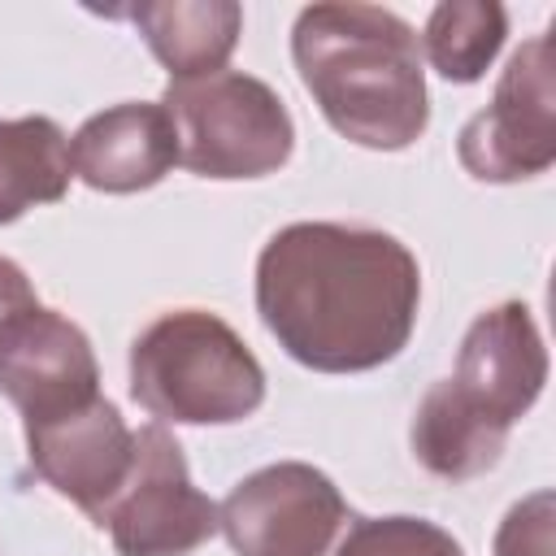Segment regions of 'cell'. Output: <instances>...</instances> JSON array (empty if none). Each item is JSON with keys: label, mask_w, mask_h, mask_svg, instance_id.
I'll return each mask as SVG.
<instances>
[{"label": "cell", "mask_w": 556, "mask_h": 556, "mask_svg": "<svg viewBox=\"0 0 556 556\" xmlns=\"http://www.w3.org/2000/svg\"><path fill=\"white\" fill-rule=\"evenodd\" d=\"M300 83L352 143L400 152L430 122L417 30L378 4H308L291 30Z\"/></svg>", "instance_id": "2"}, {"label": "cell", "mask_w": 556, "mask_h": 556, "mask_svg": "<svg viewBox=\"0 0 556 556\" xmlns=\"http://www.w3.org/2000/svg\"><path fill=\"white\" fill-rule=\"evenodd\" d=\"M421 269L387 230L291 222L256 256V313L278 348L317 374H365L417 326Z\"/></svg>", "instance_id": "1"}, {"label": "cell", "mask_w": 556, "mask_h": 556, "mask_svg": "<svg viewBox=\"0 0 556 556\" xmlns=\"http://www.w3.org/2000/svg\"><path fill=\"white\" fill-rule=\"evenodd\" d=\"M35 304H39V300H35V287H30L26 269H22L17 261L0 256V330H4L17 313H26V308H35Z\"/></svg>", "instance_id": "18"}, {"label": "cell", "mask_w": 556, "mask_h": 556, "mask_svg": "<svg viewBox=\"0 0 556 556\" xmlns=\"http://www.w3.org/2000/svg\"><path fill=\"white\" fill-rule=\"evenodd\" d=\"M26 452L35 473L78 504L91 521L109 508V500L122 491L130 460H135V430H126L122 413L96 395L83 408H70L52 421L26 426Z\"/></svg>", "instance_id": "9"}, {"label": "cell", "mask_w": 556, "mask_h": 556, "mask_svg": "<svg viewBox=\"0 0 556 556\" xmlns=\"http://www.w3.org/2000/svg\"><path fill=\"white\" fill-rule=\"evenodd\" d=\"M413 456L443 482H469L478 473H486L504 443H508V430L500 421H491L486 413H478L456 387L452 378L434 382L417 413H413Z\"/></svg>", "instance_id": "13"}, {"label": "cell", "mask_w": 556, "mask_h": 556, "mask_svg": "<svg viewBox=\"0 0 556 556\" xmlns=\"http://www.w3.org/2000/svg\"><path fill=\"white\" fill-rule=\"evenodd\" d=\"M96 526L109 530L117 556H187L222 530L217 504L191 482L182 447L161 421L135 430L130 473Z\"/></svg>", "instance_id": "5"}, {"label": "cell", "mask_w": 556, "mask_h": 556, "mask_svg": "<svg viewBox=\"0 0 556 556\" xmlns=\"http://www.w3.org/2000/svg\"><path fill=\"white\" fill-rule=\"evenodd\" d=\"M217 521L235 556H330L352 517L321 469L278 460L248 473L222 500Z\"/></svg>", "instance_id": "6"}, {"label": "cell", "mask_w": 556, "mask_h": 556, "mask_svg": "<svg viewBox=\"0 0 556 556\" xmlns=\"http://www.w3.org/2000/svg\"><path fill=\"white\" fill-rule=\"evenodd\" d=\"M330 556H465L460 543L426 517H365L352 521Z\"/></svg>", "instance_id": "16"}, {"label": "cell", "mask_w": 556, "mask_h": 556, "mask_svg": "<svg viewBox=\"0 0 556 556\" xmlns=\"http://www.w3.org/2000/svg\"><path fill=\"white\" fill-rule=\"evenodd\" d=\"M0 391L22 426L52 421L100 395L91 339L61 313L35 304L0 330Z\"/></svg>", "instance_id": "8"}, {"label": "cell", "mask_w": 556, "mask_h": 556, "mask_svg": "<svg viewBox=\"0 0 556 556\" xmlns=\"http://www.w3.org/2000/svg\"><path fill=\"white\" fill-rule=\"evenodd\" d=\"M126 17L148 39L152 56L169 70V83L217 74L243 30V9L235 0H161L135 4Z\"/></svg>", "instance_id": "12"}, {"label": "cell", "mask_w": 556, "mask_h": 556, "mask_svg": "<svg viewBox=\"0 0 556 556\" xmlns=\"http://www.w3.org/2000/svg\"><path fill=\"white\" fill-rule=\"evenodd\" d=\"M70 165L91 191H148L178 165V130L161 104H113L78 126L70 139Z\"/></svg>", "instance_id": "11"}, {"label": "cell", "mask_w": 556, "mask_h": 556, "mask_svg": "<svg viewBox=\"0 0 556 556\" xmlns=\"http://www.w3.org/2000/svg\"><path fill=\"white\" fill-rule=\"evenodd\" d=\"M70 139L52 117L0 122V226L70 191Z\"/></svg>", "instance_id": "14"}, {"label": "cell", "mask_w": 556, "mask_h": 556, "mask_svg": "<svg viewBox=\"0 0 556 556\" xmlns=\"http://www.w3.org/2000/svg\"><path fill=\"white\" fill-rule=\"evenodd\" d=\"M161 109L178 130V161L200 178H265L295 148L278 91L239 70L169 83Z\"/></svg>", "instance_id": "4"}, {"label": "cell", "mask_w": 556, "mask_h": 556, "mask_svg": "<svg viewBox=\"0 0 556 556\" xmlns=\"http://www.w3.org/2000/svg\"><path fill=\"white\" fill-rule=\"evenodd\" d=\"M552 491H534L530 500L513 504L504 526L495 530V556H552Z\"/></svg>", "instance_id": "17"}, {"label": "cell", "mask_w": 556, "mask_h": 556, "mask_svg": "<svg viewBox=\"0 0 556 556\" xmlns=\"http://www.w3.org/2000/svg\"><path fill=\"white\" fill-rule=\"evenodd\" d=\"M130 395L156 421L230 426L261 408L265 369L217 313L174 308L130 343Z\"/></svg>", "instance_id": "3"}, {"label": "cell", "mask_w": 556, "mask_h": 556, "mask_svg": "<svg viewBox=\"0 0 556 556\" xmlns=\"http://www.w3.org/2000/svg\"><path fill=\"white\" fill-rule=\"evenodd\" d=\"M547 382V348L543 334L521 300L495 304L473 317V326L460 339L452 387L491 421L513 430Z\"/></svg>", "instance_id": "10"}, {"label": "cell", "mask_w": 556, "mask_h": 556, "mask_svg": "<svg viewBox=\"0 0 556 556\" xmlns=\"http://www.w3.org/2000/svg\"><path fill=\"white\" fill-rule=\"evenodd\" d=\"M460 165L478 182H521L556 161V87L552 39L534 35L508 61L495 96L460 130Z\"/></svg>", "instance_id": "7"}, {"label": "cell", "mask_w": 556, "mask_h": 556, "mask_svg": "<svg viewBox=\"0 0 556 556\" xmlns=\"http://www.w3.org/2000/svg\"><path fill=\"white\" fill-rule=\"evenodd\" d=\"M504 30L508 17L495 0H447L430 13L417 43L447 83H478L504 43Z\"/></svg>", "instance_id": "15"}]
</instances>
